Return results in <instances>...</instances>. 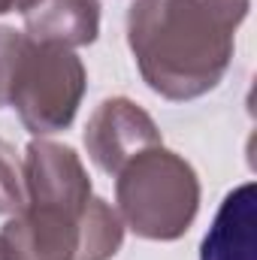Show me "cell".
<instances>
[{
    "mask_svg": "<svg viewBox=\"0 0 257 260\" xmlns=\"http://www.w3.org/2000/svg\"><path fill=\"white\" fill-rule=\"evenodd\" d=\"M257 188L245 182L224 197L209 233L203 236L200 260H254Z\"/></svg>",
    "mask_w": 257,
    "mask_h": 260,
    "instance_id": "obj_7",
    "label": "cell"
},
{
    "mask_svg": "<svg viewBox=\"0 0 257 260\" xmlns=\"http://www.w3.org/2000/svg\"><path fill=\"white\" fill-rule=\"evenodd\" d=\"M118 218L136 236L173 242L191 230L200 212V179L176 151L151 145L115 173Z\"/></svg>",
    "mask_w": 257,
    "mask_h": 260,
    "instance_id": "obj_3",
    "label": "cell"
},
{
    "mask_svg": "<svg viewBox=\"0 0 257 260\" xmlns=\"http://www.w3.org/2000/svg\"><path fill=\"white\" fill-rule=\"evenodd\" d=\"M37 0H0V15L3 12H27Z\"/></svg>",
    "mask_w": 257,
    "mask_h": 260,
    "instance_id": "obj_11",
    "label": "cell"
},
{
    "mask_svg": "<svg viewBox=\"0 0 257 260\" xmlns=\"http://www.w3.org/2000/svg\"><path fill=\"white\" fill-rule=\"evenodd\" d=\"M24 188L27 203H61V206H85L94 191L82 157L61 142L34 139L24 148ZM24 203V206H27Z\"/></svg>",
    "mask_w": 257,
    "mask_h": 260,
    "instance_id": "obj_6",
    "label": "cell"
},
{
    "mask_svg": "<svg viewBox=\"0 0 257 260\" xmlns=\"http://www.w3.org/2000/svg\"><path fill=\"white\" fill-rule=\"evenodd\" d=\"M88 88L85 64L73 49L24 37L9 82V106L34 136L61 133L73 124Z\"/></svg>",
    "mask_w": 257,
    "mask_h": 260,
    "instance_id": "obj_4",
    "label": "cell"
},
{
    "mask_svg": "<svg viewBox=\"0 0 257 260\" xmlns=\"http://www.w3.org/2000/svg\"><path fill=\"white\" fill-rule=\"evenodd\" d=\"M27 203L24 170L9 142L0 139V215H18Z\"/></svg>",
    "mask_w": 257,
    "mask_h": 260,
    "instance_id": "obj_9",
    "label": "cell"
},
{
    "mask_svg": "<svg viewBox=\"0 0 257 260\" xmlns=\"http://www.w3.org/2000/svg\"><path fill=\"white\" fill-rule=\"evenodd\" d=\"M121 242L124 224L100 197L85 206L27 203L0 230L6 260H112Z\"/></svg>",
    "mask_w": 257,
    "mask_h": 260,
    "instance_id": "obj_2",
    "label": "cell"
},
{
    "mask_svg": "<svg viewBox=\"0 0 257 260\" xmlns=\"http://www.w3.org/2000/svg\"><path fill=\"white\" fill-rule=\"evenodd\" d=\"M0 260H6V254H3V248H0Z\"/></svg>",
    "mask_w": 257,
    "mask_h": 260,
    "instance_id": "obj_12",
    "label": "cell"
},
{
    "mask_svg": "<svg viewBox=\"0 0 257 260\" xmlns=\"http://www.w3.org/2000/svg\"><path fill=\"white\" fill-rule=\"evenodd\" d=\"M21 46H24V34L0 24V109L9 106V82H12V73L18 64Z\"/></svg>",
    "mask_w": 257,
    "mask_h": 260,
    "instance_id": "obj_10",
    "label": "cell"
},
{
    "mask_svg": "<svg viewBox=\"0 0 257 260\" xmlns=\"http://www.w3.org/2000/svg\"><path fill=\"white\" fill-rule=\"evenodd\" d=\"M24 15V37L64 49L91 46L100 34V0H37Z\"/></svg>",
    "mask_w": 257,
    "mask_h": 260,
    "instance_id": "obj_8",
    "label": "cell"
},
{
    "mask_svg": "<svg viewBox=\"0 0 257 260\" xmlns=\"http://www.w3.org/2000/svg\"><path fill=\"white\" fill-rule=\"evenodd\" d=\"M251 0H133L127 46L145 85L167 100L218 88Z\"/></svg>",
    "mask_w": 257,
    "mask_h": 260,
    "instance_id": "obj_1",
    "label": "cell"
},
{
    "mask_svg": "<svg viewBox=\"0 0 257 260\" xmlns=\"http://www.w3.org/2000/svg\"><path fill=\"white\" fill-rule=\"evenodd\" d=\"M151 145H160V130L154 118L127 97L103 100L85 124L88 157L109 176Z\"/></svg>",
    "mask_w": 257,
    "mask_h": 260,
    "instance_id": "obj_5",
    "label": "cell"
}]
</instances>
